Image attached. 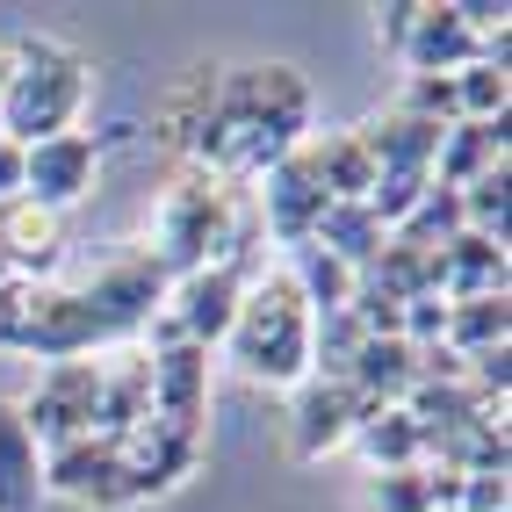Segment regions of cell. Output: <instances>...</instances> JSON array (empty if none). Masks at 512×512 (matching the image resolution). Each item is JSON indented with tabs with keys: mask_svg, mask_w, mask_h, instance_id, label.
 I'll list each match as a JSON object with an SVG mask.
<instances>
[{
	"mask_svg": "<svg viewBox=\"0 0 512 512\" xmlns=\"http://www.w3.org/2000/svg\"><path fill=\"white\" fill-rule=\"evenodd\" d=\"M87 94H94V65L65 37L37 29V37H22L8 51V80H0V138L22 145V152L58 138V130L80 123Z\"/></svg>",
	"mask_w": 512,
	"mask_h": 512,
	"instance_id": "cell-1",
	"label": "cell"
},
{
	"mask_svg": "<svg viewBox=\"0 0 512 512\" xmlns=\"http://www.w3.org/2000/svg\"><path fill=\"white\" fill-rule=\"evenodd\" d=\"M231 361L253 375V383H275L296 390L311 383V303L296 296L289 267H260L238 296V318H231Z\"/></svg>",
	"mask_w": 512,
	"mask_h": 512,
	"instance_id": "cell-2",
	"label": "cell"
},
{
	"mask_svg": "<svg viewBox=\"0 0 512 512\" xmlns=\"http://www.w3.org/2000/svg\"><path fill=\"white\" fill-rule=\"evenodd\" d=\"M238 181L210 174V166H195V174H181L174 188L159 195V267L166 282L195 275V267H224L231 253V224H238Z\"/></svg>",
	"mask_w": 512,
	"mask_h": 512,
	"instance_id": "cell-3",
	"label": "cell"
},
{
	"mask_svg": "<svg viewBox=\"0 0 512 512\" xmlns=\"http://www.w3.org/2000/svg\"><path fill=\"white\" fill-rule=\"evenodd\" d=\"M101 412V361H51L22 397V433L37 440V455L65 448V440H87Z\"/></svg>",
	"mask_w": 512,
	"mask_h": 512,
	"instance_id": "cell-4",
	"label": "cell"
},
{
	"mask_svg": "<svg viewBox=\"0 0 512 512\" xmlns=\"http://www.w3.org/2000/svg\"><path fill=\"white\" fill-rule=\"evenodd\" d=\"M166 289H174V282H166V267H159L152 253H123V260L101 267L80 296H87L101 339H130V332H145V325L166 311Z\"/></svg>",
	"mask_w": 512,
	"mask_h": 512,
	"instance_id": "cell-5",
	"label": "cell"
},
{
	"mask_svg": "<svg viewBox=\"0 0 512 512\" xmlns=\"http://www.w3.org/2000/svg\"><path fill=\"white\" fill-rule=\"evenodd\" d=\"M368 412H375V404H368L354 383H332V375L296 383V397H289V448H296V462H325V455H339V448L361 433Z\"/></svg>",
	"mask_w": 512,
	"mask_h": 512,
	"instance_id": "cell-6",
	"label": "cell"
},
{
	"mask_svg": "<svg viewBox=\"0 0 512 512\" xmlns=\"http://www.w3.org/2000/svg\"><path fill=\"white\" fill-rule=\"evenodd\" d=\"M101 181V145L87 138V130H58V138L29 145L22 152V202H37V210H73V202H87Z\"/></svg>",
	"mask_w": 512,
	"mask_h": 512,
	"instance_id": "cell-7",
	"label": "cell"
},
{
	"mask_svg": "<svg viewBox=\"0 0 512 512\" xmlns=\"http://www.w3.org/2000/svg\"><path fill=\"white\" fill-rule=\"evenodd\" d=\"M253 210H260V231L275 238L282 253H296V246H311L318 238V217L332 210V195L311 181V166H303V152H289L275 174H260V188H253Z\"/></svg>",
	"mask_w": 512,
	"mask_h": 512,
	"instance_id": "cell-8",
	"label": "cell"
},
{
	"mask_svg": "<svg viewBox=\"0 0 512 512\" xmlns=\"http://www.w3.org/2000/svg\"><path fill=\"white\" fill-rule=\"evenodd\" d=\"M44 491L58 498H80V505H101V512H123L130 505V484H123V455H116V440H65V448H51L44 462Z\"/></svg>",
	"mask_w": 512,
	"mask_h": 512,
	"instance_id": "cell-9",
	"label": "cell"
},
{
	"mask_svg": "<svg viewBox=\"0 0 512 512\" xmlns=\"http://www.w3.org/2000/svg\"><path fill=\"white\" fill-rule=\"evenodd\" d=\"M238 296H246V275H231V267H195L166 289V318L188 347H224L231 339V318H238Z\"/></svg>",
	"mask_w": 512,
	"mask_h": 512,
	"instance_id": "cell-10",
	"label": "cell"
},
{
	"mask_svg": "<svg viewBox=\"0 0 512 512\" xmlns=\"http://www.w3.org/2000/svg\"><path fill=\"white\" fill-rule=\"evenodd\" d=\"M22 347L44 361H80L87 347H101V325L87 311V296L73 289H29L22 303Z\"/></svg>",
	"mask_w": 512,
	"mask_h": 512,
	"instance_id": "cell-11",
	"label": "cell"
},
{
	"mask_svg": "<svg viewBox=\"0 0 512 512\" xmlns=\"http://www.w3.org/2000/svg\"><path fill=\"white\" fill-rule=\"evenodd\" d=\"M253 73V130H267V138L282 145H303L318 123V101H311V80L296 73V65L267 58V65H246Z\"/></svg>",
	"mask_w": 512,
	"mask_h": 512,
	"instance_id": "cell-12",
	"label": "cell"
},
{
	"mask_svg": "<svg viewBox=\"0 0 512 512\" xmlns=\"http://www.w3.org/2000/svg\"><path fill=\"white\" fill-rule=\"evenodd\" d=\"M433 289L448 296V303H469V296H505V238L455 231L448 246L433 253Z\"/></svg>",
	"mask_w": 512,
	"mask_h": 512,
	"instance_id": "cell-13",
	"label": "cell"
},
{
	"mask_svg": "<svg viewBox=\"0 0 512 512\" xmlns=\"http://www.w3.org/2000/svg\"><path fill=\"white\" fill-rule=\"evenodd\" d=\"M397 58H404V73H462V65L476 58V37L455 15V0H419L412 37H404Z\"/></svg>",
	"mask_w": 512,
	"mask_h": 512,
	"instance_id": "cell-14",
	"label": "cell"
},
{
	"mask_svg": "<svg viewBox=\"0 0 512 512\" xmlns=\"http://www.w3.org/2000/svg\"><path fill=\"white\" fill-rule=\"evenodd\" d=\"M296 152H303L311 181H318L332 202H368V188H375V159H368V145H361V130H311Z\"/></svg>",
	"mask_w": 512,
	"mask_h": 512,
	"instance_id": "cell-15",
	"label": "cell"
},
{
	"mask_svg": "<svg viewBox=\"0 0 512 512\" xmlns=\"http://www.w3.org/2000/svg\"><path fill=\"white\" fill-rule=\"evenodd\" d=\"M505 145H512L505 116L498 123H448V130H440V145H433V188L484 181L491 166H505Z\"/></svg>",
	"mask_w": 512,
	"mask_h": 512,
	"instance_id": "cell-16",
	"label": "cell"
},
{
	"mask_svg": "<svg viewBox=\"0 0 512 512\" xmlns=\"http://www.w3.org/2000/svg\"><path fill=\"white\" fill-rule=\"evenodd\" d=\"M354 130H361V145L375 159V174H433V145H440L433 123L404 116V109H383V116H368Z\"/></svg>",
	"mask_w": 512,
	"mask_h": 512,
	"instance_id": "cell-17",
	"label": "cell"
},
{
	"mask_svg": "<svg viewBox=\"0 0 512 512\" xmlns=\"http://www.w3.org/2000/svg\"><path fill=\"white\" fill-rule=\"evenodd\" d=\"M65 238H58V217L37 210V202H0V267L8 275H44V267H58Z\"/></svg>",
	"mask_w": 512,
	"mask_h": 512,
	"instance_id": "cell-18",
	"label": "cell"
},
{
	"mask_svg": "<svg viewBox=\"0 0 512 512\" xmlns=\"http://www.w3.org/2000/svg\"><path fill=\"white\" fill-rule=\"evenodd\" d=\"M217 80H224V65L217 58H202V65H188V80L159 101V145H181V152H195L202 145V130H210V116H217Z\"/></svg>",
	"mask_w": 512,
	"mask_h": 512,
	"instance_id": "cell-19",
	"label": "cell"
},
{
	"mask_svg": "<svg viewBox=\"0 0 512 512\" xmlns=\"http://www.w3.org/2000/svg\"><path fill=\"white\" fill-rule=\"evenodd\" d=\"M347 448H361L368 476H390V469H426V433L419 419L404 412V404H390V412H368L361 433L347 440Z\"/></svg>",
	"mask_w": 512,
	"mask_h": 512,
	"instance_id": "cell-20",
	"label": "cell"
},
{
	"mask_svg": "<svg viewBox=\"0 0 512 512\" xmlns=\"http://www.w3.org/2000/svg\"><path fill=\"white\" fill-rule=\"evenodd\" d=\"M347 383L375 404V412H390V404L412 397V383H419V354L404 347V339H361V354H354V368H347Z\"/></svg>",
	"mask_w": 512,
	"mask_h": 512,
	"instance_id": "cell-21",
	"label": "cell"
},
{
	"mask_svg": "<svg viewBox=\"0 0 512 512\" xmlns=\"http://www.w3.org/2000/svg\"><path fill=\"white\" fill-rule=\"evenodd\" d=\"M44 505V469H37V440L22 433L15 404H0V512H37Z\"/></svg>",
	"mask_w": 512,
	"mask_h": 512,
	"instance_id": "cell-22",
	"label": "cell"
},
{
	"mask_svg": "<svg viewBox=\"0 0 512 512\" xmlns=\"http://www.w3.org/2000/svg\"><path fill=\"white\" fill-rule=\"evenodd\" d=\"M383 238H390V231L368 217V202H332V210L318 217V238H311V246H325L339 267H354V275H361V267L383 253Z\"/></svg>",
	"mask_w": 512,
	"mask_h": 512,
	"instance_id": "cell-23",
	"label": "cell"
},
{
	"mask_svg": "<svg viewBox=\"0 0 512 512\" xmlns=\"http://www.w3.org/2000/svg\"><path fill=\"white\" fill-rule=\"evenodd\" d=\"M512 339V303L505 296H469V303H448V332H440V347H455L462 361L491 354Z\"/></svg>",
	"mask_w": 512,
	"mask_h": 512,
	"instance_id": "cell-24",
	"label": "cell"
},
{
	"mask_svg": "<svg viewBox=\"0 0 512 512\" xmlns=\"http://www.w3.org/2000/svg\"><path fill=\"white\" fill-rule=\"evenodd\" d=\"M282 267H289L296 296L311 303V318H318V311H347V296H354V267H339L325 246H296Z\"/></svg>",
	"mask_w": 512,
	"mask_h": 512,
	"instance_id": "cell-25",
	"label": "cell"
},
{
	"mask_svg": "<svg viewBox=\"0 0 512 512\" xmlns=\"http://www.w3.org/2000/svg\"><path fill=\"white\" fill-rule=\"evenodd\" d=\"M361 325H354V311H318L311 318V375H332V383H347V368H354V354H361Z\"/></svg>",
	"mask_w": 512,
	"mask_h": 512,
	"instance_id": "cell-26",
	"label": "cell"
},
{
	"mask_svg": "<svg viewBox=\"0 0 512 512\" xmlns=\"http://www.w3.org/2000/svg\"><path fill=\"white\" fill-rule=\"evenodd\" d=\"M505 101H512V80L498 73V65L469 58L462 73H455V109H462V123H498Z\"/></svg>",
	"mask_w": 512,
	"mask_h": 512,
	"instance_id": "cell-27",
	"label": "cell"
},
{
	"mask_svg": "<svg viewBox=\"0 0 512 512\" xmlns=\"http://www.w3.org/2000/svg\"><path fill=\"white\" fill-rule=\"evenodd\" d=\"M390 109L419 116V123H433V130L462 123V109H455V73H404V87H397Z\"/></svg>",
	"mask_w": 512,
	"mask_h": 512,
	"instance_id": "cell-28",
	"label": "cell"
},
{
	"mask_svg": "<svg viewBox=\"0 0 512 512\" xmlns=\"http://www.w3.org/2000/svg\"><path fill=\"white\" fill-rule=\"evenodd\" d=\"M375 505H383V512H433L426 469H390V476H375Z\"/></svg>",
	"mask_w": 512,
	"mask_h": 512,
	"instance_id": "cell-29",
	"label": "cell"
},
{
	"mask_svg": "<svg viewBox=\"0 0 512 512\" xmlns=\"http://www.w3.org/2000/svg\"><path fill=\"white\" fill-rule=\"evenodd\" d=\"M412 15H419V0H390V8H375V37H383L390 58L404 51V37H412Z\"/></svg>",
	"mask_w": 512,
	"mask_h": 512,
	"instance_id": "cell-30",
	"label": "cell"
},
{
	"mask_svg": "<svg viewBox=\"0 0 512 512\" xmlns=\"http://www.w3.org/2000/svg\"><path fill=\"white\" fill-rule=\"evenodd\" d=\"M22 303H29L22 282H0V347H22Z\"/></svg>",
	"mask_w": 512,
	"mask_h": 512,
	"instance_id": "cell-31",
	"label": "cell"
},
{
	"mask_svg": "<svg viewBox=\"0 0 512 512\" xmlns=\"http://www.w3.org/2000/svg\"><path fill=\"white\" fill-rule=\"evenodd\" d=\"M22 195V145L0 138V202H15Z\"/></svg>",
	"mask_w": 512,
	"mask_h": 512,
	"instance_id": "cell-32",
	"label": "cell"
}]
</instances>
